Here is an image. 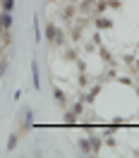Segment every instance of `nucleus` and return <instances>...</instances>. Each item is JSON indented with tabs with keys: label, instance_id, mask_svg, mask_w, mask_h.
I'll use <instances>...</instances> for the list:
<instances>
[{
	"label": "nucleus",
	"instance_id": "obj_6",
	"mask_svg": "<svg viewBox=\"0 0 139 158\" xmlns=\"http://www.w3.org/2000/svg\"><path fill=\"white\" fill-rule=\"evenodd\" d=\"M15 7V0H2V12H10Z\"/></svg>",
	"mask_w": 139,
	"mask_h": 158
},
{
	"label": "nucleus",
	"instance_id": "obj_4",
	"mask_svg": "<svg viewBox=\"0 0 139 158\" xmlns=\"http://www.w3.org/2000/svg\"><path fill=\"white\" fill-rule=\"evenodd\" d=\"M31 72H34V86L39 89V86H41V79H39V67H36V62H31Z\"/></svg>",
	"mask_w": 139,
	"mask_h": 158
},
{
	"label": "nucleus",
	"instance_id": "obj_3",
	"mask_svg": "<svg viewBox=\"0 0 139 158\" xmlns=\"http://www.w3.org/2000/svg\"><path fill=\"white\" fill-rule=\"evenodd\" d=\"M0 22H2V29H7L12 24V15L10 12H2V15H0Z\"/></svg>",
	"mask_w": 139,
	"mask_h": 158
},
{
	"label": "nucleus",
	"instance_id": "obj_5",
	"mask_svg": "<svg viewBox=\"0 0 139 158\" xmlns=\"http://www.w3.org/2000/svg\"><path fill=\"white\" fill-rule=\"evenodd\" d=\"M53 98H55V101H58V103H60V106H65V101H67V98H65V94H62V91H58V89H55V91H53Z\"/></svg>",
	"mask_w": 139,
	"mask_h": 158
},
{
	"label": "nucleus",
	"instance_id": "obj_2",
	"mask_svg": "<svg viewBox=\"0 0 139 158\" xmlns=\"http://www.w3.org/2000/svg\"><path fill=\"white\" fill-rule=\"evenodd\" d=\"M79 113H82V103H77V106H74V108H72L67 115H65V122H70V125H72L74 120L79 118Z\"/></svg>",
	"mask_w": 139,
	"mask_h": 158
},
{
	"label": "nucleus",
	"instance_id": "obj_1",
	"mask_svg": "<svg viewBox=\"0 0 139 158\" xmlns=\"http://www.w3.org/2000/svg\"><path fill=\"white\" fill-rule=\"evenodd\" d=\"M46 34H48V39L53 41V43H60V41H62V34H60V31L55 29L53 24H48V29H46Z\"/></svg>",
	"mask_w": 139,
	"mask_h": 158
},
{
	"label": "nucleus",
	"instance_id": "obj_7",
	"mask_svg": "<svg viewBox=\"0 0 139 158\" xmlns=\"http://www.w3.org/2000/svg\"><path fill=\"white\" fill-rule=\"evenodd\" d=\"M5 69H7V60H2V62H0V77L5 74Z\"/></svg>",
	"mask_w": 139,
	"mask_h": 158
},
{
	"label": "nucleus",
	"instance_id": "obj_8",
	"mask_svg": "<svg viewBox=\"0 0 139 158\" xmlns=\"http://www.w3.org/2000/svg\"><path fill=\"white\" fill-rule=\"evenodd\" d=\"M0 31H2V22H0Z\"/></svg>",
	"mask_w": 139,
	"mask_h": 158
}]
</instances>
